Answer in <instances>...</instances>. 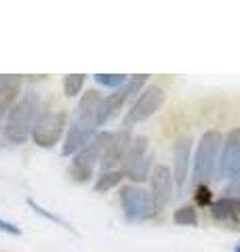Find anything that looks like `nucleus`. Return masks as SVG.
I'll use <instances>...</instances> for the list:
<instances>
[{
  "mask_svg": "<svg viewBox=\"0 0 240 252\" xmlns=\"http://www.w3.org/2000/svg\"><path fill=\"white\" fill-rule=\"evenodd\" d=\"M44 101L38 97L36 93H23L21 99L17 101L9 116L4 118V126H2V135L6 141H11L13 145H21L28 139H32V130L36 126L38 114L42 109Z\"/></svg>",
  "mask_w": 240,
  "mask_h": 252,
  "instance_id": "f257e3e1",
  "label": "nucleus"
},
{
  "mask_svg": "<svg viewBox=\"0 0 240 252\" xmlns=\"http://www.w3.org/2000/svg\"><path fill=\"white\" fill-rule=\"evenodd\" d=\"M110 137H112L110 130H99L76 156H72V162L68 166V177L74 183H89L91 181V177L95 175V168L101 162L103 149H106Z\"/></svg>",
  "mask_w": 240,
  "mask_h": 252,
  "instance_id": "f03ea898",
  "label": "nucleus"
},
{
  "mask_svg": "<svg viewBox=\"0 0 240 252\" xmlns=\"http://www.w3.org/2000/svg\"><path fill=\"white\" fill-rule=\"evenodd\" d=\"M66 130H68L66 109H59V107L55 109L44 101L42 109H40V114H38L36 126H34V130H32V141H34L38 147L51 149L66 137Z\"/></svg>",
  "mask_w": 240,
  "mask_h": 252,
  "instance_id": "7ed1b4c3",
  "label": "nucleus"
},
{
  "mask_svg": "<svg viewBox=\"0 0 240 252\" xmlns=\"http://www.w3.org/2000/svg\"><path fill=\"white\" fill-rule=\"evenodd\" d=\"M221 132L219 130H206L198 139V147L194 154V183L206 185L213 179L215 166L219 164V152H221Z\"/></svg>",
  "mask_w": 240,
  "mask_h": 252,
  "instance_id": "20e7f679",
  "label": "nucleus"
},
{
  "mask_svg": "<svg viewBox=\"0 0 240 252\" xmlns=\"http://www.w3.org/2000/svg\"><path fill=\"white\" fill-rule=\"evenodd\" d=\"M164 99H166V94H164L162 86L148 84L146 89L137 94V99L133 101V105L129 107V112H126L124 120H122V126L129 130V128H133L135 124H139L143 120H148V118H152L160 107L164 105Z\"/></svg>",
  "mask_w": 240,
  "mask_h": 252,
  "instance_id": "39448f33",
  "label": "nucleus"
},
{
  "mask_svg": "<svg viewBox=\"0 0 240 252\" xmlns=\"http://www.w3.org/2000/svg\"><path fill=\"white\" fill-rule=\"evenodd\" d=\"M120 206H122L124 219L129 223H139L150 217H154V208H152V198L150 191H146L141 185H124L120 187L118 193Z\"/></svg>",
  "mask_w": 240,
  "mask_h": 252,
  "instance_id": "423d86ee",
  "label": "nucleus"
},
{
  "mask_svg": "<svg viewBox=\"0 0 240 252\" xmlns=\"http://www.w3.org/2000/svg\"><path fill=\"white\" fill-rule=\"evenodd\" d=\"M146 84H148V76L137 74V76H131L124 86H120V89H116L114 93H110L108 97H103L101 112H99V124L103 126L108 120H112V118L122 109V105L126 101L133 99L135 94H139L143 89H146Z\"/></svg>",
  "mask_w": 240,
  "mask_h": 252,
  "instance_id": "0eeeda50",
  "label": "nucleus"
},
{
  "mask_svg": "<svg viewBox=\"0 0 240 252\" xmlns=\"http://www.w3.org/2000/svg\"><path fill=\"white\" fill-rule=\"evenodd\" d=\"M101 103H103V94L97 89H91L82 93L78 105H76V112L74 118H72V124L76 126H82V128L91 130L97 135L99 132V112H101Z\"/></svg>",
  "mask_w": 240,
  "mask_h": 252,
  "instance_id": "6e6552de",
  "label": "nucleus"
},
{
  "mask_svg": "<svg viewBox=\"0 0 240 252\" xmlns=\"http://www.w3.org/2000/svg\"><path fill=\"white\" fill-rule=\"evenodd\" d=\"M173 189H175V181H173L171 168H166L164 164L154 166V170H152V175H150V198H152L154 215L162 212L166 204L171 202Z\"/></svg>",
  "mask_w": 240,
  "mask_h": 252,
  "instance_id": "1a4fd4ad",
  "label": "nucleus"
},
{
  "mask_svg": "<svg viewBox=\"0 0 240 252\" xmlns=\"http://www.w3.org/2000/svg\"><path fill=\"white\" fill-rule=\"evenodd\" d=\"M236 175H240V126L226 132L219 154V177L234 179Z\"/></svg>",
  "mask_w": 240,
  "mask_h": 252,
  "instance_id": "9d476101",
  "label": "nucleus"
},
{
  "mask_svg": "<svg viewBox=\"0 0 240 252\" xmlns=\"http://www.w3.org/2000/svg\"><path fill=\"white\" fill-rule=\"evenodd\" d=\"M131 139H133L131 137V130H126V128H120L116 132H112L108 145H106V149H103L101 162H99L101 172H106V170H118L120 168V164H122V158L126 154V147H129Z\"/></svg>",
  "mask_w": 240,
  "mask_h": 252,
  "instance_id": "9b49d317",
  "label": "nucleus"
},
{
  "mask_svg": "<svg viewBox=\"0 0 240 252\" xmlns=\"http://www.w3.org/2000/svg\"><path fill=\"white\" fill-rule=\"evenodd\" d=\"M190 152H192V139L181 137L173 147V181L175 187L181 189L186 187L188 172H190Z\"/></svg>",
  "mask_w": 240,
  "mask_h": 252,
  "instance_id": "f8f14e48",
  "label": "nucleus"
},
{
  "mask_svg": "<svg viewBox=\"0 0 240 252\" xmlns=\"http://www.w3.org/2000/svg\"><path fill=\"white\" fill-rule=\"evenodd\" d=\"M23 80L19 76H0V122L9 116L11 109L21 99Z\"/></svg>",
  "mask_w": 240,
  "mask_h": 252,
  "instance_id": "ddd939ff",
  "label": "nucleus"
},
{
  "mask_svg": "<svg viewBox=\"0 0 240 252\" xmlns=\"http://www.w3.org/2000/svg\"><path fill=\"white\" fill-rule=\"evenodd\" d=\"M211 217L217 223L238 229L240 225V200L230 198V195H221L211 204Z\"/></svg>",
  "mask_w": 240,
  "mask_h": 252,
  "instance_id": "4468645a",
  "label": "nucleus"
},
{
  "mask_svg": "<svg viewBox=\"0 0 240 252\" xmlns=\"http://www.w3.org/2000/svg\"><path fill=\"white\" fill-rule=\"evenodd\" d=\"M148 147H150V139H148V137L137 135V137L131 139L129 147H126V154H124V158H122V164H120V170H122V175H124L126 170H131L135 164L141 162L143 158L150 154Z\"/></svg>",
  "mask_w": 240,
  "mask_h": 252,
  "instance_id": "2eb2a0df",
  "label": "nucleus"
},
{
  "mask_svg": "<svg viewBox=\"0 0 240 252\" xmlns=\"http://www.w3.org/2000/svg\"><path fill=\"white\" fill-rule=\"evenodd\" d=\"M152 170H154V154L150 152L141 162H137L131 170H126V172H124V179H131V181H133V185H139V183H143V181H148V179H150Z\"/></svg>",
  "mask_w": 240,
  "mask_h": 252,
  "instance_id": "dca6fc26",
  "label": "nucleus"
},
{
  "mask_svg": "<svg viewBox=\"0 0 240 252\" xmlns=\"http://www.w3.org/2000/svg\"><path fill=\"white\" fill-rule=\"evenodd\" d=\"M122 179H124V175H122V170H106V172H99V177H97V181H95V185H93V189L97 193H106V191H110V189H114V187H118L120 183H122Z\"/></svg>",
  "mask_w": 240,
  "mask_h": 252,
  "instance_id": "f3484780",
  "label": "nucleus"
},
{
  "mask_svg": "<svg viewBox=\"0 0 240 252\" xmlns=\"http://www.w3.org/2000/svg\"><path fill=\"white\" fill-rule=\"evenodd\" d=\"M84 82H86L84 74H68L66 78H63V94H66L68 99L78 97L84 89Z\"/></svg>",
  "mask_w": 240,
  "mask_h": 252,
  "instance_id": "a211bd4d",
  "label": "nucleus"
},
{
  "mask_svg": "<svg viewBox=\"0 0 240 252\" xmlns=\"http://www.w3.org/2000/svg\"><path fill=\"white\" fill-rule=\"evenodd\" d=\"M173 220L181 227H196L198 225V212L194 206H181L173 212Z\"/></svg>",
  "mask_w": 240,
  "mask_h": 252,
  "instance_id": "6ab92c4d",
  "label": "nucleus"
},
{
  "mask_svg": "<svg viewBox=\"0 0 240 252\" xmlns=\"http://www.w3.org/2000/svg\"><path fill=\"white\" fill-rule=\"evenodd\" d=\"M95 82L99 86H106V89H120V86H124L126 80H129V76L124 74H95Z\"/></svg>",
  "mask_w": 240,
  "mask_h": 252,
  "instance_id": "aec40b11",
  "label": "nucleus"
},
{
  "mask_svg": "<svg viewBox=\"0 0 240 252\" xmlns=\"http://www.w3.org/2000/svg\"><path fill=\"white\" fill-rule=\"evenodd\" d=\"M28 206L32 208V210H34L36 212V215H40V217H44L46 220H51V223H55V225H61V227H66V229H70L72 231V227L66 223V220H63L61 217H57V215H53V212H49V210H46L44 206H40V204L38 202H34V200H28Z\"/></svg>",
  "mask_w": 240,
  "mask_h": 252,
  "instance_id": "412c9836",
  "label": "nucleus"
},
{
  "mask_svg": "<svg viewBox=\"0 0 240 252\" xmlns=\"http://www.w3.org/2000/svg\"><path fill=\"white\" fill-rule=\"evenodd\" d=\"M194 200L198 206H209V204H213V193L211 189L206 185H196L194 189Z\"/></svg>",
  "mask_w": 240,
  "mask_h": 252,
  "instance_id": "4be33fe9",
  "label": "nucleus"
},
{
  "mask_svg": "<svg viewBox=\"0 0 240 252\" xmlns=\"http://www.w3.org/2000/svg\"><path fill=\"white\" fill-rule=\"evenodd\" d=\"M223 195H230V198L240 200V175H236L234 179H230V185L226 187Z\"/></svg>",
  "mask_w": 240,
  "mask_h": 252,
  "instance_id": "5701e85b",
  "label": "nucleus"
},
{
  "mask_svg": "<svg viewBox=\"0 0 240 252\" xmlns=\"http://www.w3.org/2000/svg\"><path fill=\"white\" fill-rule=\"evenodd\" d=\"M0 231L2 233H11V235H21V229L15 223H9V220L0 219Z\"/></svg>",
  "mask_w": 240,
  "mask_h": 252,
  "instance_id": "b1692460",
  "label": "nucleus"
},
{
  "mask_svg": "<svg viewBox=\"0 0 240 252\" xmlns=\"http://www.w3.org/2000/svg\"><path fill=\"white\" fill-rule=\"evenodd\" d=\"M234 252H240V244H236V246H234Z\"/></svg>",
  "mask_w": 240,
  "mask_h": 252,
  "instance_id": "393cba45",
  "label": "nucleus"
}]
</instances>
